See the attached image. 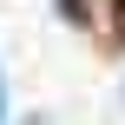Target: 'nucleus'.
Returning a JSON list of instances; mask_svg holds the SVG:
<instances>
[{
  "label": "nucleus",
  "mask_w": 125,
  "mask_h": 125,
  "mask_svg": "<svg viewBox=\"0 0 125 125\" xmlns=\"http://www.w3.org/2000/svg\"><path fill=\"white\" fill-rule=\"evenodd\" d=\"M0 119H7V92H0Z\"/></svg>",
  "instance_id": "f257e3e1"
}]
</instances>
